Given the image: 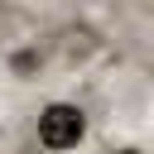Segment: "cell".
Here are the masks:
<instances>
[{
    "instance_id": "obj_1",
    "label": "cell",
    "mask_w": 154,
    "mask_h": 154,
    "mask_svg": "<svg viewBox=\"0 0 154 154\" xmlns=\"http://www.w3.org/2000/svg\"><path fill=\"white\" fill-rule=\"evenodd\" d=\"M87 140V111L72 101H48L38 111V144L48 154H67Z\"/></svg>"
},
{
    "instance_id": "obj_2",
    "label": "cell",
    "mask_w": 154,
    "mask_h": 154,
    "mask_svg": "<svg viewBox=\"0 0 154 154\" xmlns=\"http://www.w3.org/2000/svg\"><path fill=\"white\" fill-rule=\"evenodd\" d=\"M125 154H135V149H125Z\"/></svg>"
}]
</instances>
